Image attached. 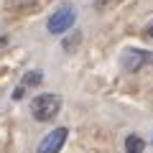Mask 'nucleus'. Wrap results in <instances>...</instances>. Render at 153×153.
I'll return each instance as SVG.
<instances>
[{
    "label": "nucleus",
    "mask_w": 153,
    "mask_h": 153,
    "mask_svg": "<svg viewBox=\"0 0 153 153\" xmlns=\"http://www.w3.org/2000/svg\"><path fill=\"white\" fill-rule=\"evenodd\" d=\"M59 110H61V97L59 94L46 92V94H36L31 100V115H33V120H38V123L54 120L56 115H59Z\"/></svg>",
    "instance_id": "nucleus-1"
},
{
    "label": "nucleus",
    "mask_w": 153,
    "mask_h": 153,
    "mask_svg": "<svg viewBox=\"0 0 153 153\" xmlns=\"http://www.w3.org/2000/svg\"><path fill=\"white\" fill-rule=\"evenodd\" d=\"M74 21H76V10H74V5L64 3V5H59V8H56V10L49 16L46 28H49L51 36H61V33H66L71 26H74Z\"/></svg>",
    "instance_id": "nucleus-2"
},
{
    "label": "nucleus",
    "mask_w": 153,
    "mask_h": 153,
    "mask_svg": "<svg viewBox=\"0 0 153 153\" xmlns=\"http://www.w3.org/2000/svg\"><path fill=\"white\" fill-rule=\"evenodd\" d=\"M66 135H69V130H66V128H54V130H51L44 140L38 143L36 153H59L61 146L66 143Z\"/></svg>",
    "instance_id": "nucleus-3"
},
{
    "label": "nucleus",
    "mask_w": 153,
    "mask_h": 153,
    "mask_svg": "<svg viewBox=\"0 0 153 153\" xmlns=\"http://www.w3.org/2000/svg\"><path fill=\"white\" fill-rule=\"evenodd\" d=\"M151 61H153V56L148 54V51H143V49H128L125 54H123V59H120V66L125 71H138L140 66L151 64Z\"/></svg>",
    "instance_id": "nucleus-4"
},
{
    "label": "nucleus",
    "mask_w": 153,
    "mask_h": 153,
    "mask_svg": "<svg viewBox=\"0 0 153 153\" xmlns=\"http://www.w3.org/2000/svg\"><path fill=\"white\" fill-rule=\"evenodd\" d=\"M143 148H146V143H143L140 135L130 133V135L125 138V153H143Z\"/></svg>",
    "instance_id": "nucleus-5"
},
{
    "label": "nucleus",
    "mask_w": 153,
    "mask_h": 153,
    "mask_svg": "<svg viewBox=\"0 0 153 153\" xmlns=\"http://www.w3.org/2000/svg\"><path fill=\"white\" fill-rule=\"evenodd\" d=\"M41 82H44V74H41L38 69H33V71H26V74H23L21 87H23V89H26V87H38Z\"/></svg>",
    "instance_id": "nucleus-6"
},
{
    "label": "nucleus",
    "mask_w": 153,
    "mask_h": 153,
    "mask_svg": "<svg viewBox=\"0 0 153 153\" xmlns=\"http://www.w3.org/2000/svg\"><path fill=\"white\" fill-rule=\"evenodd\" d=\"M146 36L153 41V23H148V28H146Z\"/></svg>",
    "instance_id": "nucleus-7"
},
{
    "label": "nucleus",
    "mask_w": 153,
    "mask_h": 153,
    "mask_svg": "<svg viewBox=\"0 0 153 153\" xmlns=\"http://www.w3.org/2000/svg\"><path fill=\"white\" fill-rule=\"evenodd\" d=\"M102 3H112V0H102Z\"/></svg>",
    "instance_id": "nucleus-8"
},
{
    "label": "nucleus",
    "mask_w": 153,
    "mask_h": 153,
    "mask_svg": "<svg viewBox=\"0 0 153 153\" xmlns=\"http://www.w3.org/2000/svg\"><path fill=\"white\" fill-rule=\"evenodd\" d=\"M151 143H153V140H151Z\"/></svg>",
    "instance_id": "nucleus-9"
}]
</instances>
